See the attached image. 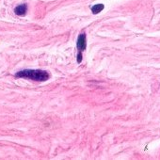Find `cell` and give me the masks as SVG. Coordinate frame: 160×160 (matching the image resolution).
<instances>
[{
    "mask_svg": "<svg viewBox=\"0 0 160 160\" xmlns=\"http://www.w3.org/2000/svg\"><path fill=\"white\" fill-rule=\"evenodd\" d=\"M15 76L20 78H28L40 82L46 81V80L50 78V74L48 72L43 70H37V69H25L19 71L15 73Z\"/></svg>",
    "mask_w": 160,
    "mask_h": 160,
    "instance_id": "cell-1",
    "label": "cell"
},
{
    "mask_svg": "<svg viewBox=\"0 0 160 160\" xmlns=\"http://www.w3.org/2000/svg\"><path fill=\"white\" fill-rule=\"evenodd\" d=\"M76 47L80 52L86 50V48H87V39H86V35L84 33L80 34L78 36V39H77V42H76Z\"/></svg>",
    "mask_w": 160,
    "mask_h": 160,
    "instance_id": "cell-2",
    "label": "cell"
},
{
    "mask_svg": "<svg viewBox=\"0 0 160 160\" xmlns=\"http://www.w3.org/2000/svg\"><path fill=\"white\" fill-rule=\"evenodd\" d=\"M27 12H28V6H27L26 4L19 5V6H18V7H16V8H15V10H14V12H15L17 15H19V16H23V15H25V14L27 13Z\"/></svg>",
    "mask_w": 160,
    "mask_h": 160,
    "instance_id": "cell-3",
    "label": "cell"
},
{
    "mask_svg": "<svg viewBox=\"0 0 160 160\" xmlns=\"http://www.w3.org/2000/svg\"><path fill=\"white\" fill-rule=\"evenodd\" d=\"M103 10H104L103 4H97V5H94L93 7H92V12L93 14H97V13L101 12Z\"/></svg>",
    "mask_w": 160,
    "mask_h": 160,
    "instance_id": "cell-4",
    "label": "cell"
},
{
    "mask_svg": "<svg viewBox=\"0 0 160 160\" xmlns=\"http://www.w3.org/2000/svg\"><path fill=\"white\" fill-rule=\"evenodd\" d=\"M81 61H82V54H81V52H79L77 55V62L80 63Z\"/></svg>",
    "mask_w": 160,
    "mask_h": 160,
    "instance_id": "cell-5",
    "label": "cell"
}]
</instances>
